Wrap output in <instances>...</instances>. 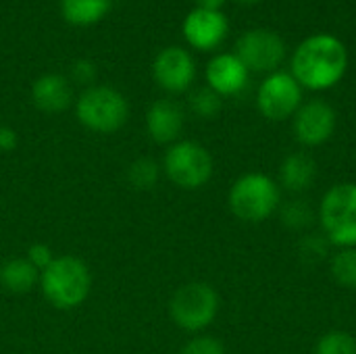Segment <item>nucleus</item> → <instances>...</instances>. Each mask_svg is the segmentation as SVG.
Returning <instances> with one entry per match:
<instances>
[{
	"instance_id": "obj_18",
	"label": "nucleus",
	"mask_w": 356,
	"mask_h": 354,
	"mask_svg": "<svg viewBox=\"0 0 356 354\" xmlns=\"http://www.w3.org/2000/svg\"><path fill=\"white\" fill-rule=\"evenodd\" d=\"M113 6V0H60V15L71 25L88 27L102 21Z\"/></svg>"
},
{
	"instance_id": "obj_20",
	"label": "nucleus",
	"mask_w": 356,
	"mask_h": 354,
	"mask_svg": "<svg viewBox=\"0 0 356 354\" xmlns=\"http://www.w3.org/2000/svg\"><path fill=\"white\" fill-rule=\"evenodd\" d=\"M277 213H280L282 223L288 230H294V232L307 230L313 223V219L317 217V213L311 209V204L307 200H302V198H294L290 202H282Z\"/></svg>"
},
{
	"instance_id": "obj_28",
	"label": "nucleus",
	"mask_w": 356,
	"mask_h": 354,
	"mask_svg": "<svg viewBox=\"0 0 356 354\" xmlns=\"http://www.w3.org/2000/svg\"><path fill=\"white\" fill-rule=\"evenodd\" d=\"M17 144H19L17 131L13 127H8V125H0V150L10 152V150L17 148Z\"/></svg>"
},
{
	"instance_id": "obj_10",
	"label": "nucleus",
	"mask_w": 356,
	"mask_h": 354,
	"mask_svg": "<svg viewBox=\"0 0 356 354\" xmlns=\"http://www.w3.org/2000/svg\"><path fill=\"white\" fill-rule=\"evenodd\" d=\"M336 131V111L325 100H309L294 115V136L307 146L315 148L325 144Z\"/></svg>"
},
{
	"instance_id": "obj_13",
	"label": "nucleus",
	"mask_w": 356,
	"mask_h": 354,
	"mask_svg": "<svg viewBox=\"0 0 356 354\" xmlns=\"http://www.w3.org/2000/svg\"><path fill=\"white\" fill-rule=\"evenodd\" d=\"M248 79H250V71L236 54L229 52L217 54L207 65V83L221 98L236 96L242 90H246Z\"/></svg>"
},
{
	"instance_id": "obj_5",
	"label": "nucleus",
	"mask_w": 356,
	"mask_h": 354,
	"mask_svg": "<svg viewBox=\"0 0 356 354\" xmlns=\"http://www.w3.org/2000/svg\"><path fill=\"white\" fill-rule=\"evenodd\" d=\"M77 121L96 134H113L121 129L129 117L125 96L111 86H90L75 102Z\"/></svg>"
},
{
	"instance_id": "obj_1",
	"label": "nucleus",
	"mask_w": 356,
	"mask_h": 354,
	"mask_svg": "<svg viewBox=\"0 0 356 354\" xmlns=\"http://www.w3.org/2000/svg\"><path fill=\"white\" fill-rule=\"evenodd\" d=\"M348 52L346 46L327 33L307 38L292 56L294 79L309 90H330L346 73Z\"/></svg>"
},
{
	"instance_id": "obj_9",
	"label": "nucleus",
	"mask_w": 356,
	"mask_h": 354,
	"mask_svg": "<svg viewBox=\"0 0 356 354\" xmlns=\"http://www.w3.org/2000/svg\"><path fill=\"white\" fill-rule=\"evenodd\" d=\"M236 56L246 65L248 71L267 73L280 67L286 56L284 40L267 29L246 31L236 44Z\"/></svg>"
},
{
	"instance_id": "obj_15",
	"label": "nucleus",
	"mask_w": 356,
	"mask_h": 354,
	"mask_svg": "<svg viewBox=\"0 0 356 354\" xmlns=\"http://www.w3.org/2000/svg\"><path fill=\"white\" fill-rule=\"evenodd\" d=\"M31 100L44 113H63L73 100V90L65 75L44 73L31 86Z\"/></svg>"
},
{
	"instance_id": "obj_21",
	"label": "nucleus",
	"mask_w": 356,
	"mask_h": 354,
	"mask_svg": "<svg viewBox=\"0 0 356 354\" xmlns=\"http://www.w3.org/2000/svg\"><path fill=\"white\" fill-rule=\"evenodd\" d=\"M161 167L152 159H138L127 169V182L134 190H152L159 184Z\"/></svg>"
},
{
	"instance_id": "obj_12",
	"label": "nucleus",
	"mask_w": 356,
	"mask_h": 354,
	"mask_svg": "<svg viewBox=\"0 0 356 354\" xmlns=\"http://www.w3.org/2000/svg\"><path fill=\"white\" fill-rule=\"evenodd\" d=\"M184 38L198 50L217 48L227 35V19L221 10L194 8L184 19Z\"/></svg>"
},
{
	"instance_id": "obj_27",
	"label": "nucleus",
	"mask_w": 356,
	"mask_h": 354,
	"mask_svg": "<svg viewBox=\"0 0 356 354\" xmlns=\"http://www.w3.org/2000/svg\"><path fill=\"white\" fill-rule=\"evenodd\" d=\"M96 73H98V69H96V65H94L90 58H79V61H75L73 67H71V77H73V81L83 83V86H88V88H90V83L96 79Z\"/></svg>"
},
{
	"instance_id": "obj_25",
	"label": "nucleus",
	"mask_w": 356,
	"mask_h": 354,
	"mask_svg": "<svg viewBox=\"0 0 356 354\" xmlns=\"http://www.w3.org/2000/svg\"><path fill=\"white\" fill-rule=\"evenodd\" d=\"M179 354H225V346L213 336H196L179 351Z\"/></svg>"
},
{
	"instance_id": "obj_11",
	"label": "nucleus",
	"mask_w": 356,
	"mask_h": 354,
	"mask_svg": "<svg viewBox=\"0 0 356 354\" xmlns=\"http://www.w3.org/2000/svg\"><path fill=\"white\" fill-rule=\"evenodd\" d=\"M152 75L165 92L181 94L194 83L196 63L188 50L179 46H169L156 54L152 63Z\"/></svg>"
},
{
	"instance_id": "obj_17",
	"label": "nucleus",
	"mask_w": 356,
	"mask_h": 354,
	"mask_svg": "<svg viewBox=\"0 0 356 354\" xmlns=\"http://www.w3.org/2000/svg\"><path fill=\"white\" fill-rule=\"evenodd\" d=\"M40 282V271L25 259H8L0 265V288L10 294H25Z\"/></svg>"
},
{
	"instance_id": "obj_14",
	"label": "nucleus",
	"mask_w": 356,
	"mask_h": 354,
	"mask_svg": "<svg viewBox=\"0 0 356 354\" xmlns=\"http://www.w3.org/2000/svg\"><path fill=\"white\" fill-rule=\"evenodd\" d=\"M186 115L184 108L169 98H161L152 102L146 113V131L156 144H175L184 131Z\"/></svg>"
},
{
	"instance_id": "obj_8",
	"label": "nucleus",
	"mask_w": 356,
	"mask_h": 354,
	"mask_svg": "<svg viewBox=\"0 0 356 354\" xmlns=\"http://www.w3.org/2000/svg\"><path fill=\"white\" fill-rule=\"evenodd\" d=\"M257 106L265 119L286 121L302 106V86L292 73L275 71L263 79L257 94Z\"/></svg>"
},
{
	"instance_id": "obj_6",
	"label": "nucleus",
	"mask_w": 356,
	"mask_h": 354,
	"mask_svg": "<svg viewBox=\"0 0 356 354\" xmlns=\"http://www.w3.org/2000/svg\"><path fill=\"white\" fill-rule=\"evenodd\" d=\"M219 294L207 282H190L175 290L169 303V315L173 323L190 334H198L213 325L219 315Z\"/></svg>"
},
{
	"instance_id": "obj_2",
	"label": "nucleus",
	"mask_w": 356,
	"mask_h": 354,
	"mask_svg": "<svg viewBox=\"0 0 356 354\" xmlns=\"http://www.w3.org/2000/svg\"><path fill=\"white\" fill-rule=\"evenodd\" d=\"M40 290L50 307L71 311L88 300L92 273L88 265L73 255L54 257V261L40 273Z\"/></svg>"
},
{
	"instance_id": "obj_30",
	"label": "nucleus",
	"mask_w": 356,
	"mask_h": 354,
	"mask_svg": "<svg viewBox=\"0 0 356 354\" xmlns=\"http://www.w3.org/2000/svg\"><path fill=\"white\" fill-rule=\"evenodd\" d=\"M238 2H244V4H254V2H259V0H238Z\"/></svg>"
},
{
	"instance_id": "obj_7",
	"label": "nucleus",
	"mask_w": 356,
	"mask_h": 354,
	"mask_svg": "<svg viewBox=\"0 0 356 354\" xmlns=\"http://www.w3.org/2000/svg\"><path fill=\"white\" fill-rule=\"evenodd\" d=\"M163 171L173 186L181 190H200L211 182L215 163L211 152L202 144L179 140L167 148Z\"/></svg>"
},
{
	"instance_id": "obj_16",
	"label": "nucleus",
	"mask_w": 356,
	"mask_h": 354,
	"mask_svg": "<svg viewBox=\"0 0 356 354\" xmlns=\"http://www.w3.org/2000/svg\"><path fill=\"white\" fill-rule=\"evenodd\" d=\"M317 179V163L307 152H292L280 165V188L302 194L313 188Z\"/></svg>"
},
{
	"instance_id": "obj_4",
	"label": "nucleus",
	"mask_w": 356,
	"mask_h": 354,
	"mask_svg": "<svg viewBox=\"0 0 356 354\" xmlns=\"http://www.w3.org/2000/svg\"><path fill=\"white\" fill-rule=\"evenodd\" d=\"M317 221L321 234L336 248L356 246V184H334L317 207Z\"/></svg>"
},
{
	"instance_id": "obj_22",
	"label": "nucleus",
	"mask_w": 356,
	"mask_h": 354,
	"mask_svg": "<svg viewBox=\"0 0 356 354\" xmlns=\"http://www.w3.org/2000/svg\"><path fill=\"white\" fill-rule=\"evenodd\" d=\"M188 102H190V111L196 117H200V119H213V117H217L219 111H221V106H223V98L215 90H211L209 86L196 88L190 94V100Z\"/></svg>"
},
{
	"instance_id": "obj_19",
	"label": "nucleus",
	"mask_w": 356,
	"mask_h": 354,
	"mask_svg": "<svg viewBox=\"0 0 356 354\" xmlns=\"http://www.w3.org/2000/svg\"><path fill=\"white\" fill-rule=\"evenodd\" d=\"M330 273L334 282L346 290H356V246L338 248L330 259Z\"/></svg>"
},
{
	"instance_id": "obj_26",
	"label": "nucleus",
	"mask_w": 356,
	"mask_h": 354,
	"mask_svg": "<svg viewBox=\"0 0 356 354\" xmlns=\"http://www.w3.org/2000/svg\"><path fill=\"white\" fill-rule=\"evenodd\" d=\"M25 259L42 273L52 261H54V255H52V248L48 244H42V242H35L27 248V255Z\"/></svg>"
},
{
	"instance_id": "obj_24",
	"label": "nucleus",
	"mask_w": 356,
	"mask_h": 354,
	"mask_svg": "<svg viewBox=\"0 0 356 354\" xmlns=\"http://www.w3.org/2000/svg\"><path fill=\"white\" fill-rule=\"evenodd\" d=\"M327 246H332V244L325 240L323 234H309L300 242V255L309 263H319V261L327 259Z\"/></svg>"
},
{
	"instance_id": "obj_29",
	"label": "nucleus",
	"mask_w": 356,
	"mask_h": 354,
	"mask_svg": "<svg viewBox=\"0 0 356 354\" xmlns=\"http://www.w3.org/2000/svg\"><path fill=\"white\" fill-rule=\"evenodd\" d=\"M196 4H198V8H207V10H219V8L225 4V0H196Z\"/></svg>"
},
{
	"instance_id": "obj_23",
	"label": "nucleus",
	"mask_w": 356,
	"mask_h": 354,
	"mask_svg": "<svg viewBox=\"0 0 356 354\" xmlns=\"http://www.w3.org/2000/svg\"><path fill=\"white\" fill-rule=\"evenodd\" d=\"M315 354H356V338L350 332L332 330L317 340Z\"/></svg>"
},
{
	"instance_id": "obj_3",
	"label": "nucleus",
	"mask_w": 356,
	"mask_h": 354,
	"mask_svg": "<svg viewBox=\"0 0 356 354\" xmlns=\"http://www.w3.org/2000/svg\"><path fill=\"white\" fill-rule=\"evenodd\" d=\"M227 204L232 215L240 221L263 223L277 213L282 204V188L271 175L250 171L232 184Z\"/></svg>"
}]
</instances>
